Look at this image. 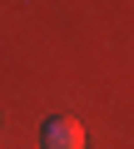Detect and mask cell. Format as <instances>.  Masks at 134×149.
Segmentation results:
<instances>
[{
    "label": "cell",
    "instance_id": "6da1fadb",
    "mask_svg": "<svg viewBox=\"0 0 134 149\" xmlns=\"http://www.w3.org/2000/svg\"><path fill=\"white\" fill-rule=\"evenodd\" d=\"M40 144H45V149H85V129H80V119H70V114H50V119L40 124Z\"/></svg>",
    "mask_w": 134,
    "mask_h": 149
}]
</instances>
